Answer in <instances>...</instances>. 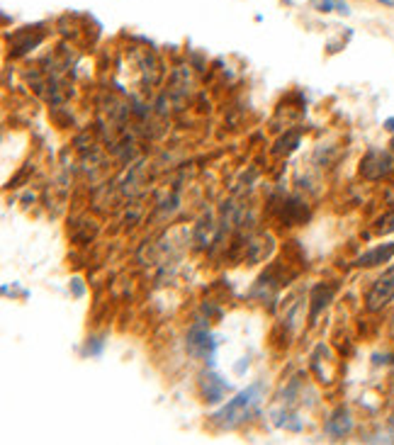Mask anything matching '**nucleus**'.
Segmentation results:
<instances>
[{
	"label": "nucleus",
	"instance_id": "5",
	"mask_svg": "<svg viewBox=\"0 0 394 445\" xmlns=\"http://www.w3.org/2000/svg\"><path fill=\"white\" fill-rule=\"evenodd\" d=\"M215 345L217 343H210V334H207V329H202V326H195V329L190 331V336H188L190 353L205 355V358H212V355H215Z\"/></svg>",
	"mask_w": 394,
	"mask_h": 445
},
{
	"label": "nucleus",
	"instance_id": "7",
	"mask_svg": "<svg viewBox=\"0 0 394 445\" xmlns=\"http://www.w3.org/2000/svg\"><path fill=\"white\" fill-rule=\"evenodd\" d=\"M334 289L336 287H331V285H316L314 287V292H312V314H309V319L312 322H316V317H319V312L324 307H329V302H331V297H334Z\"/></svg>",
	"mask_w": 394,
	"mask_h": 445
},
{
	"label": "nucleus",
	"instance_id": "4",
	"mask_svg": "<svg viewBox=\"0 0 394 445\" xmlns=\"http://www.w3.org/2000/svg\"><path fill=\"white\" fill-rule=\"evenodd\" d=\"M392 258H394V241L392 243H382V246H375L372 251L362 253V256L355 261V266L375 268V266H382V263L392 261Z\"/></svg>",
	"mask_w": 394,
	"mask_h": 445
},
{
	"label": "nucleus",
	"instance_id": "8",
	"mask_svg": "<svg viewBox=\"0 0 394 445\" xmlns=\"http://www.w3.org/2000/svg\"><path fill=\"white\" fill-rule=\"evenodd\" d=\"M312 8L316 13H339V15H351V8L346 0H312Z\"/></svg>",
	"mask_w": 394,
	"mask_h": 445
},
{
	"label": "nucleus",
	"instance_id": "12",
	"mask_svg": "<svg viewBox=\"0 0 394 445\" xmlns=\"http://www.w3.org/2000/svg\"><path fill=\"white\" fill-rule=\"evenodd\" d=\"M377 3H385V5H394V0H377Z\"/></svg>",
	"mask_w": 394,
	"mask_h": 445
},
{
	"label": "nucleus",
	"instance_id": "11",
	"mask_svg": "<svg viewBox=\"0 0 394 445\" xmlns=\"http://www.w3.org/2000/svg\"><path fill=\"white\" fill-rule=\"evenodd\" d=\"M385 127L390 129V132H394V117H392V120H387V122H385Z\"/></svg>",
	"mask_w": 394,
	"mask_h": 445
},
{
	"label": "nucleus",
	"instance_id": "2",
	"mask_svg": "<svg viewBox=\"0 0 394 445\" xmlns=\"http://www.w3.org/2000/svg\"><path fill=\"white\" fill-rule=\"evenodd\" d=\"M365 302L370 312H380V309H385L390 302H394V263L372 282Z\"/></svg>",
	"mask_w": 394,
	"mask_h": 445
},
{
	"label": "nucleus",
	"instance_id": "3",
	"mask_svg": "<svg viewBox=\"0 0 394 445\" xmlns=\"http://www.w3.org/2000/svg\"><path fill=\"white\" fill-rule=\"evenodd\" d=\"M392 156L387 151H380V149H372V151H367V156L362 158V165H360V173L365 175L367 180H380L385 178L387 173H392Z\"/></svg>",
	"mask_w": 394,
	"mask_h": 445
},
{
	"label": "nucleus",
	"instance_id": "13",
	"mask_svg": "<svg viewBox=\"0 0 394 445\" xmlns=\"http://www.w3.org/2000/svg\"><path fill=\"white\" fill-rule=\"evenodd\" d=\"M392 336H394V317H392Z\"/></svg>",
	"mask_w": 394,
	"mask_h": 445
},
{
	"label": "nucleus",
	"instance_id": "10",
	"mask_svg": "<svg viewBox=\"0 0 394 445\" xmlns=\"http://www.w3.org/2000/svg\"><path fill=\"white\" fill-rule=\"evenodd\" d=\"M392 231H394V210H390L380 221H377V234L385 236V234H392Z\"/></svg>",
	"mask_w": 394,
	"mask_h": 445
},
{
	"label": "nucleus",
	"instance_id": "9",
	"mask_svg": "<svg viewBox=\"0 0 394 445\" xmlns=\"http://www.w3.org/2000/svg\"><path fill=\"white\" fill-rule=\"evenodd\" d=\"M226 390V385H222V382H217V377H205V397L207 402H219L222 399V392Z\"/></svg>",
	"mask_w": 394,
	"mask_h": 445
},
{
	"label": "nucleus",
	"instance_id": "1",
	"mask_svg": "<svg viewBox=\"0 0 394 445\" xmlns=\"http://www.w3.org/2000/svg\"><path fill=\"white\" fill-rule=\"evenodd\" d=\"M261 402V385H251L248 390L238 392L234 399L226 406H222L219 411L212 416V423L219 428H236L238 423H243L253 413V409Z\"/></svg>",
	"mask_w": 394,
	"mask_h": 445
},
{
	"label": "nucleus",
	"instance_id": "6",
	"mask_svg": "<svg viewBox=\"0 0 394 445\" xmlns=\"http://www.w3.org/2000/svg\"><path fill=\"white\" fill-rule=\"evenodd\" d=\"M351 428H353V418H351V413L346 411V409H339V411L326 421V433L334 438H344Z\"/></svg>",
	"mask_w": 394,
	"mask_h": 445
}]
</instances>
